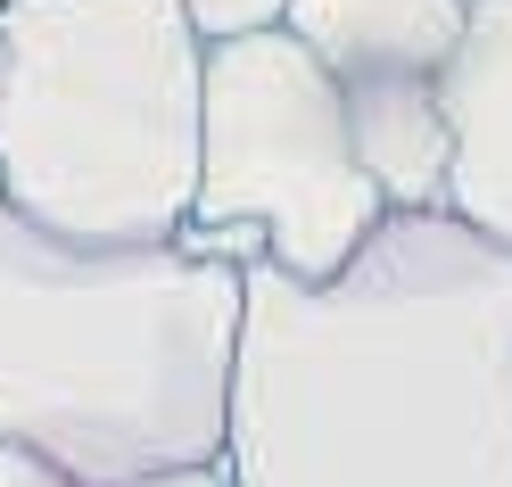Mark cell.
Returning a JSON list of instances; mask_svg holds the SVG:
<instances>
[{
  "label": "cell",
  "mask_w": 512,
  "mask_h": 487,
  "mask_svg": "<svg viewBox=\"0 0 512 487\" xmlns=\"http://www.w3.org/2000/svg\"><path fill=\"white\" fill-rule=\"evenodd\" d=\"M356 166L372 174L380 207H438L446 199V116L438 83H364L339 91Z\"/></svg>",
  "instance_id": "obj_7"
},
{
  "label": "cell",
  "mask_w": 512,
  "mask_h": 487,
  "mask_svg": "<svg viewBox=\"0 0 512 487\" xmlns=\"http://www.w3.org/2000/svg\"><path fill=\"white\" fill-rule=\"evenodd\" d=\"M240 265L190 240H67L0 199V446L133 487L223 446Z\"/></svg>",
  "instance_id": "obj_2"
},
{
  "label": "cell",
  "mask_w": 512,
  "mask_h": 487,
  "mask_svg": "<svg viewBox=\"0 0 512 487\" xmlns=\"http://www.w3.org/2000/svg\"><path fill=\"white\" fill-rule=\"evenodd\" d=\"M199 58L182 0H0V199L67 240H174Z\"/></svg>",
  "instance_id": "obj_3"
},
{
  "label": "cell",
  "mask_w": 512,
  "mask_h": 487,
  "mask_svg": "<svg viewBox=\"0 0 512 487\" xmlns=\"http://www.w3.org/2000/svg\"><path fill=\"white\" fill-rule=\"evenodd\" d=\"M281 34H298L339 91L364 83H438L463 34V0H281Z\"/></svg>",
  "instance_id": "obj_6"
},
{
  "label": "cell",
  "mask_w": 512,
  "mask_h": 487,
  "mask_svg": "<svg viewBox=\"0 0 512 487\" xmlns=\"http://www.w3.org/2000/svg\"><path fill=\"white\" fill-rule=\"evenodd\" d=\"M232 487H512V248L389 207L331 281L240 265Z\"/></svg>",
  "instance_id": "obj_1"
},
{
  "label": "cell",
  "mask_w": 512,
  "mask_h": 487,
  "mask_svg": "<svg viewBox=\"0 0 512 487\" xmlns=\"http://www.w3.org/2000/svg\"><path fill=\"white\" fill-rule=\"evenodd\" d=\"M182 17L199 25V42H223V34H256V25H281V0H182Z\"/></svg>",
  "instance_id": "obj_8"
},
{
  "label": "cell",
  "mask_w": 512,
  "mask_h": 487,
  "mask_svg": "<svg viewBox=\"0 0 512 487\" xmlns=\"http://www.w3.org/2000/svg\"><path fill=\"white\" fill-rule=\"evenodd\" d=\"M0 487H75V479H58V471L34 463L25 446H0Z\"/></svg>",
  "instance_id": "obj_9"
},
{
  "label": "cell",
  "mask_w": 512,
  "mask_h": 487,
  "mask_svg": "<svg viewBox=\"0 0 512 487\" xmlns=\"http://www.w3.org/2000/svg\"><path fill=\"white\" fill-rule=\"evenodd\" d=\"M389 215L356 166L339 83L298 34L256 25L199 58V182L182 232H256V265L331 281Z\"/></svg>",
  "instance_id": "obj_4"
},
{
  "label": "cell",
  "mask_w": 512,
  "mask_h": 487,
  "mask_svg": "<svg viewBox=\"0 0 512 487\" xmlns=\"http://www.w3.org/2000/svg\"><path fill=\"white\" fill-rule=\"evenodd\" d=\"M133 487H232V471H223L215 454H207V463H182V471H149V479H133Z\"/></svg>",
  "instance_id": "obj_10"
},
{
  "label": "cell",
  "mask_w": 512,
  "mask_h": 487,
  "mask_svg": "<svg viewBox=\"0 0 512 487\" xmlns=\"http://www.w3.org/2000/svg\"><path fill=\"white\" fill-rule=\"evenodd\" d=\"M446 215L512 248V0H463V34L438 67Z\"/></svg>",
  "instance_id": "obj_5"
}]
</instances>
